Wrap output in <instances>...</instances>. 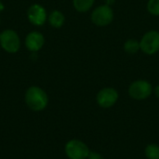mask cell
I'll return each instance as SVG.
<instances>
[{
    "instance_id": "ba28073f",
    "label": "cell",
    "mask_w": 159,
    "mask_h": 159,
    "mask_svg": "<svg viewBox=\"0 0 159 159\" xmlns=\"http://www.w3.org/2000/svg\"><path fill=\"white\" fill-rule=\"evenodd\" d=\"M27 16L29 20L37 26L43 25L47 20V11L41 5L34 4L31 6L27 11Z\"/></svg>"
},
{
    "instance_id": "8992f818",
    "label": "cell",
    "mask_w": 159,
    "mask_h": 159,
    "mask_svg": "<svg viewBox=\"0 0 159 159\" xmlns=\"http://www.w3.org/2000/svg\"><path fill=\"white\" fill-rule=\"evenodd\" d=\"M141 50L146 55H155L159 51V32L150 30L140 40Z\"/></svg>"
},
{
    "instance_id": "7c38bea8",
    "label": "cell",
    "mask_w": 159,
    "mask_h": 159,
    "mask_svg": "<svg viewBox=\"0 0 159 159\" xmlns=\"http://www.w3.org/2000/svg\"><path fill=\"white\" fill-rule=\"evenodd\" d=\"M95 0H73L74 7L76 11L85 13L91 9Z\"/></svg>"
},
{
    "instance_id": "6da1fadb",
    "label": "cell",
    "mask_w": 159,
    "mask_h": 159,
    "mask_svg": "<svg viewBox=\"0 0 159 159\" xmlns=\"http://www.w3.org/2000/svg\"><path fill=\"white\" fill-rule=\"evenodd\" d=\"M24 101L29 109L34 112H41L45 110L48 104V96L40 87L32 86L27 89Z\"/></svg>"
},
{
    "instance_id": "7a4b0ae2",
    "label": "cell",
    "mask_w": 159,
    "mask_h": 159,
    "mask_svg": "<svg viewBox=\"0 0 159 159\" xmlns=\"http://www.w3.org/2000/svg\"><path fill=\"white\" fill-rule=\"evenodd\" d=\"M128 92L131 99L136 101H143L152 95L154 92V88L148 80L138 79L129 85Z\"/></svg>"
},
{
    "instance_id": "30bf717a",
    "label": "cell",
    "mask_w": 159,
    "mask_h": 159,
    "mask_svg": "<svg viewBox=\"0 0 159 159\" xmlns=\"http://www.w3.org/2000/svg\"><path fill=\"white\" fill-rule=\"evenodd\" d=\"M65 21V17L62 12L59 10L52 11L48 16V22L54 28H61Z\"/></svg>"
},
{
    "instance_id": "52a82bcc",
    "label": "cell",
    "mask_w": 159,
    "mask_h": 159,
    "mask_svg": "<svg viewBox=\"0 0 159 159\" xmlns=\"http://www.w3.org/2000/svg\"><path fill=\"white\" fill-rule=\"evenodd\" d=\"M0 45L5 51L16 53L20 48V40L15 31L7 29L0 34Z\"/></svg>"
},
{
    "instance_id": "277c9868",
    "label": "cell",
    "mask_w": 159,
    "mask_h": 159,
    "mask_svg": "<svg viewBox=\"0 0 159 159\" xmlns=\"http://www.w3.org/2000/svg\"><path fill=\"white\" fill-rule=\"evenodd\" d=\"M64 153L69 159H88L90 150L83 141L72 139L65 143Z\"/></svg>"
},
{
    "instance_id": "3957f363",
    "label": "cell",
    "mask_w": 159,
    "mask_h": 159,
    "mask_svg": "<svg viewBox=\"0 0 159 159\" xmlns=\"http://www.w3.org/2000/svg\"><path fill=\"white\" fill-rule=\"evenodd\" d=\"M115 13L112 7L103 4L95 7L90 15V20L93 24L99 27H105L111 24L114 20Z\"/></svg>"
},
{
    "instance_id": "9c48e42d",
    "label": "cell",
    "mask_w": 159,
    "mask_h": 159,
    "mask_svg": "<svg viewBox=\"0 0 159 159\" xmlns=\"http://www.w3.org/2000/svg\"><path fill=\"white\" fill-rule=\"evenodd\" d=\"M45 44L44 35L39 32H31L25 38V46L32 52L40 50Z\"/></svg>"
},
{
    "instance_id": "8fae6325",
    "label": "cell",
    "mask_w": 159,
    "mask_h": 159,
    "mask_svg": "<svg viewBox=\"0 0 159 159\" xmlns=\"http://www.w3.org/2000/svg\"><path fill=\"white\" fill-rule=\"evenodd\" d=\"M124 50L129 55H134L141 50L140 41L134 38H129L124 43Z\"/></svg>"
},
{
    "instance_id": "4fadbf2b",
    "label": "cell",
    "mask_w": 159,
    "mask_h": 159,
    "mask_svg": "<svg viewBox=\"0 0 159 159\" xmlns=\"http://www.w3.org/2000/svg\"><path fill=\"white\" fill-rule=\"evenodd\" d=\"M144 156L147 159H159V145L149 143L144 148Z\"/></svg>"
},
{
    "instance_id": "2e32d148",
    "label": "cell",
    "mask_w": 159,
    "mask_h": 159,
    "mask_svg": "<svg viewBox=\"0 0 159 159\" xmlns=\"http://www.w3.org/2000/svg\"><path fill=\"white\" fill-rule=\"evenodd\" d=\"M154 94L156 95V97L159 100V85H157V86L154 89Z\"/></svg>"
},
{
    "instance_id": "9a60e30c",
    "label": "cell",
    "mask_w": 159,
    "mask_h": 159,
    "mask_svg": "<svg viewBox=\"0 0 159 159\" xmlns=\"http://www.w3.org/2000/svg\"><path fill=\"white\" fill-rule=\"evenodd\" d=\"M88 159H105L103 157L102 155H101L100 153L98 152H95V151H90L89 155V157Z\"/></svg>"
},
{
    "instance_id": "e0dca14e",
    "label": "cell",
    "mask_w": 159,
    "mask_h": 159,
    "mask_svg": "<svg viewBox=\"0 0 159 159\" xmlns=\"http://www.w3.org/2000/svg\"><path fill=\"white\" fill-rule=\"evenodd\" d=\"M116 0H105V4L110 6V7H113L116 4Z\"/></svg>"
},
{
    "instance_id": "5b68a950",
    "label": "cell",
    "mask_w": 159,
    "mask_h": 159,
    "mask_svg": "<svg viewBox=\"0 0 159 159\" xmlns=\"http://www.w3.org/2000/svg\"><path fill=\"white\" fill-rule=\"evenodd\" d=\"M119 93L112 87H105L100 89L96 95V102L102 109L112 108L118 101Z\"/></svg>"
},
{
    "instance_id": "5bb4252c",
    "label": "cell",
    "mask_w": 159,
    "mask_h": 159,
    "mask_svg": "<svg viewBox=\"0 0 159 159\" xmlns=\"http://www.w3.org/2000/svg\"><path fill=\"white\" fill-rule=\"evenodd\" d=\"M147 10L151 15L159 17V0H148Z\"/></svg>"
}]
</instances>
